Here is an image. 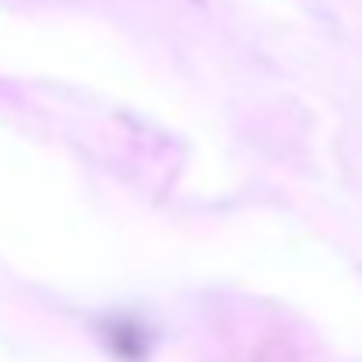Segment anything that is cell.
<instances>
[{
  "instance_id": "1",
  "label": "cell",
  "mask_w": 362,
  "mask_h": 362,
  "mask_svg": "<svg viewBox=\"0 0 362 362\" xmlns=\"http://www.w3.org/2000/svg\"><path fill=\"white\" fill-rule=\"evenodd\" d=\"M100 337L107 351L121 362H146L153 348V330L135 316H107L100 320Z\"/></svg>"
}]
</instances>
